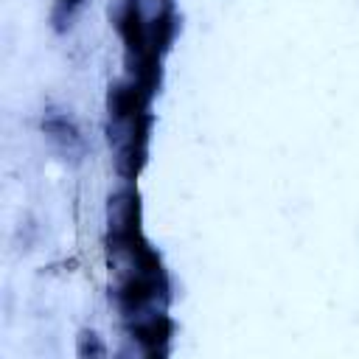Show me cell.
<instances>
[{"instance_id": "cell-1", "label": "cell", "mask_w": 359, "mask_h": 359, "mask_svg": "<svg viewBox=\"0 0 359 359\" xmlns=\"http://www.w3.org/2000/svg\"><path fill=\"white\" fill-rule=\"evenodd\" d=\"M42 129L48 132V137L62 149V151H67V154H79L81 151V135H79V129H76V123L67 118V115H62V112H56V109H50L45 118H42Z\"/></svg>"}, {"instance_id": "cell-2", "label": "cell", "mask_w": 359, "mask_h": 359, "mask_svg": "<svg viewBox=\"0 0 359 359\" xmlns=\"http://www.w3.org/2000/svg\"><path fill=\"white\" fill-rule=\"evenodd\" d=\"M132 334L137 337V342L146 345L149 353H163V351H165L163 345H165L168 337H171V320H168L165 314H154V317L137 323V325L132 328Z\"/></svg>"}, {"instance_id": "cell-3", "label": "cell", "mask_w": 359, "mask_h": 359, "mask_svg": "<svg viewBox=\"0 0 359 359\" xmlns=\"http://www.w3.org/2000/svg\"><path fill=\"white\" fill-rule=\"evenodd\" d=\"M81 6H84V0H56V3H53V11H50L53 28H56V31H65V28L73 22V17L79 14Z\"/></svg>"}]
</instances>
